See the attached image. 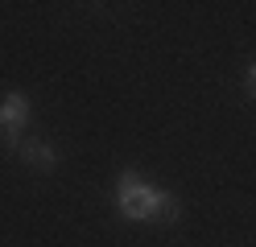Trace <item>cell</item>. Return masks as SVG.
<instances>
[{
	"instance_id": "cell-1",
	"label": "cell",
	"mask_w": 256,
	"mask_h": 247,
	"mask_svg": "<svg viewBox=\"0 0 256 247\" xmlns=\"http://www.w3.org/2000/svg\"><path fill=\"white\" fill-rule=\"evenodd\" d=\"M116 210H120V219L162 223V227H174V223L182 219L178 194L157 190V186H149V181H140L136 169H120V177H116Z\"/></svg>"
},
{
	"instance_id": "cell-2",
	"label": "cell",
	"mask_w": 256,
	"mask_h": 247,
	"mask_svg": "<svg viewBox=\"0 0 256 247\" xmlns=\"http://www.w3.org/2000/svg\"><path fill=\"white\" fill-rule=\"evenodd\" d=\"M34 120V99L25 91H4L0 95V144L8 153H17L25 144V128Z\"/></svg>"
},
{
	"instance_id": "cell-3",
	"label": "cell",
	"mask_w": 256,
	"mask_h": 247,
	"mask_svg": "<svg viewBox=\"0 0 256 247\" xmlns=\"http://www.w3.org/2000/svg\"><path fill=\"white\" fill-rule=\"evenodd\" d=\"M17 157H21L25 169H34V173H54L58 161H62V153H58L50 140H42V136H29V140L17 148Z\"/></svg>"
},
{
	"instance_id": "cell-4",
	"label": "cell",
	"mask_w": 256,
	"mask_h": 247,
	"mask_svg": "<svg viewBox=\"0 0 256 247\" xmlns=\"http://www.w3.org/2000/svg\"><path fill=\"white\" fill-rule=\"evenodd\" d=\"M244 99H248V103H256V58L244 66Z\"/></svg>"
}]
</instances>
